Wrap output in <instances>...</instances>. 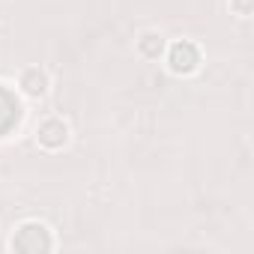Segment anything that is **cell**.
<instances>
[{
	"label": "cell",
	"instance_id": "6da1fadb",
	"mask_svg": "<svg viewBox=\"0 0 254 254\" xmlns=\"http://www.w3.org/2000/svg\"><path fill=\"white\" fill-rule=\"evenodd\" d=\"M57 230L45 218H21L12 224L6 248L12 254H51L57 251Z\"/></svg>",
	"mask_w": 254,
	"mask_h": 254
},
{
	"label": "cell",
	"instance_id": "7a4b0ae2",
	"mask_svg": "<svg viewBox=\"0 0 254 254\" xmlns=\"http://www.w3.org/2000/svg\"><path fill=\"white\" fill-rule=\"evenodd\" d=\"M203 48L197 39L191 36H180V39H168V48H165V57H162V66L168 75L174 78H194L200 69H203Z\"/></svg>",
	"mask_w": 254,
	"mask_h": 254
},
{
	"label": "cell",
	"instance_id": "3957f363",
	"mask_svg": "<svg viewBox=\"0 0 254 254\" xmlns=\"http://www.w3.org/2000/svg\"><path fill=\"white\" fill-rule=\"evenodd\" d=\"M72 141H75V129L69 117L63 114H45L33 126V144L42 153H63L72 147Z\"/></svg>",
	"mask_w": 254,
	"mask_h": 254
},
{
	"label": "cell",
	"instance_id": "277c9868",
	"mask_svg": "<svg viewBox=\"0 0 254 254\" xmlns=\"http://www.w3.org/2000/svg\"><path fill=\"white\" fill-rule=\"evenodd\" d=\"M54 90V75L45 66H24L15 78V93L27 102H45Z\"/></svg>",
	"mask_w": 254,
	"mask_h": 254
},
{
	"label": "cell",
	"instance_id": "5b68a950",
	"mask_svg": "<svg viewBox=\"0 0 254 254\" xmlns=\"http://www.w3.org/2000/svg\"><path fill=\"white\" fill-rule=\"evenodd\" d=\"M165 48H168V36L156 27H147L135 36V54L144 60V63H162L165 57Z\"/></svg>",
	"mask_w": 254,
	"mask_h": 254
},
{
	"label": "cell",
	"instance_id": "8992f818",
	"mask_svg": "<svg viewBox=\"0 0 254 254\" xmlns=\"http://www.w3.org/2000/svg\"><path fill=\"white\" fill-rule=\"evenodd\" d=\"M224 3H227L230 15H236L239 21H248L254 15V0H224Z\"/></svg>",
	"mask_w": 254,
	"mask_h": 254
}]
</instances>
